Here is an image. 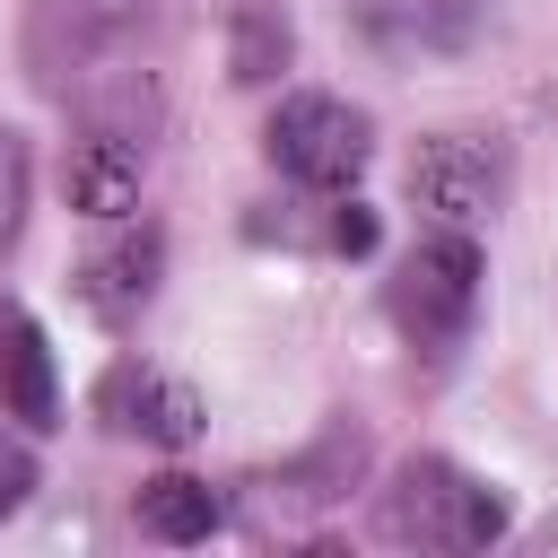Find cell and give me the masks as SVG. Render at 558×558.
<instances>
[{"instance_id": "obj_11", "label": "cell", "mask_w": 558, "mask_h": 558, "mask_svg": "<svg viewBox=\"0 0 558 558\" xmlns=\"http://www.w3.org/2000/svg\"><path fill=\"white\" fill-rule=\"evenodd\" d=\"M357 480H366V427L340 418V427H323L296 462L270 471V497H279V506H340Z\"/></svg>"}, {"instance_id": "obj_4", "label": "cell", "mask_w": 558, "mask_h": 558, "mask_svg": "<svg viewBox=\"0 0 558 558\" xmlns=\"http://www.w3.org/2000/svg\"><path fill=\"white\" fill-rule=\"evenodd\" d=\"M506 201V148L480 131H427L410 148V209L436 227H480Z\"/></svg>"}, {"instance_id": "obj_7", "label": "cell", "mask_w": 558, "mask_h": 558, "mask_svg": "<svg viewBox=\"0 0 558 558\" xmlns=\"http://www.w3.org/2000/svg\"><path fill=\"white\" fill-rule=\"evenodd\" d=\"M105 35H113V9L96 0H35L26 9V70L44 96H78L96 70H105Z\"/></svg>"}, {"instance_id": "obj_14", "label": "cell", "mask_w": 558, "mask_h": 558, "mask_svg": "<svg viewBox=\"0 0 558 558\" xmlns=\"http://www.w3.org/2000/svg\"><path fill=\"white\" fill-rule=\"evenodd\" d=\"M26 192H35V148H26V131L0 122V253H9L17 227H26Z\"/></svg>"}, {"instance_id": "obj_1", "label": "cell", "mask_w": 558, "mask_h": 558, "mask_svg": "<svg viewBox=\"0 0 558 558\" xmlns=\"http://www.w3.org/2000/svg\"><path fill=\"white\" fill-rule=\"evenodd\" d=\"M375 514H384V541H410V549H488L514 523V506L445 453H410Z\"/></svg>"}, {"instance_id": "obj_3", "label": "cell", "mask_w": 558, "mask_h": 558, "mask_svg": "<svg viewBox=\"0 0 558 558\" xmlns=\"http://www.w3.org/2000/svg\"><path fill=\"white\" fill-rule=\"evenodd\" d=\"M262 148H270V166H279L288 183H305V192H340V183L366 174V157H375V122H366V105H349V96H331V87H296V96L270 105Z\"/></svg>"}, {"instance_id": "obj_5", "label": "cell", "mask_w": 558, "mask_h": 558, "mask_svg": "<svg viewBox=\"0 0 558 558\" xmlns=\"http://www.w3.org/2000/svg\"><path fill=\"white\" fill-rule=\"evenodd\" d=\"M96 418L113 427V436H140V445H192L201 436V392L183 384V375H166V366H148V357H113L105 375H96Z\"/></svg>"}, {"instance_id": "obj_10", "label": "cell", "mask_w": 558, "mask_h": 558, "mask_svg": "<svg viewBox=\"0 0 558 558\" xmlns=\"http://www.w3.org/2000/svg\"><path fill=\"white\" fill-rule=\"evenodd\" d=\"M0 418H17V427H61L52 340H44L26 314H0Z\"/></svg>"}, {"instance_id": "obj_16", "label": "cell", "mask_w": 558, "mask_h": 558, "mask_svg": "<svg viewBox=\"0 0 558 558\" xmlns=\"http://www.w3.org/2000/svg\"><path fill=\"white\" fill-rule=\"evenodd\" d=\"M375 235H384V227H375L366 201H340V209L323 218V244H331V253H375Z\"/></svg>"}, {"instance_id": "obj_15", "label": "cell", "mask_w": 558, "mask_h": 558, "mask_svg": "<svg viewBox=\"0 0 558 558\" xmlns=\"http://www.w3.org/2000/svg\"><path fill=\"white\" fill-rule=\"evenodd\" d=\"M35 488H44V462H35V445L0 427V523H9V514H17Z\"/></svg>"}, {"instance_id": "obj_2", "label": "cell", "mask_w": 558, "mask_h": 558, "mask_svg": "<svg viewBox=\"0 0 558 558\" xmlns=\"http://www.w3.org/2000/svg\"><path fill=\"white\" fill-rule=\"evenodd\" d=\"M480 279H488V262H480L471 227H436V235L392 270V296H384V305H392V323H401L410 349L445 357V349H462L471 323H480Z\"/></svg>"}, {"instance_id": "obj_8", "label": "cell", "mask_w": 558, "mask_h": 558, "mask_svg": "<svg viewBox=\"0 0 558 558\" xmlns=\"http://www.w3.org/2000/svg\"><path fill=\"white\" fill-rule=\"evenodd\" d=\"M157 279H166V235L157 227H122L113 244H96L78 262V305L122 331V323H140V305L157 296Z\"/></svg>"}, {"instance_id": "obj_6", "label": "cell", "mask_w": 558, "mask_h": 558, "mask_svg": "<svg viewBox=\"0 0 558 558\" xmlns=\"http://www.w3.org/2000/svg\"><path fill=\"white\" fill-rule=\"evenodd\" d=\"M340 17L375 52L410 61V52H471L497 26V0H340Z\"/></svg>"}, {"instance_id": "obj_13", "label": "cell", "mask_w": 558, "mask_h": 558, "mask_svg": "<svg viewBox=\"0 0 558 558\" xmlns=\"http://www.w3.org/2000/svg\"><path fill=\"white\" fill-rule=\"evenodd\" d=\"M288 61H296V26H288L270 0H244V9L227 17V78H235V87H270Z\"/></svg>"}, {"instance_id": "obj_9", "label": "cell", "mask_w": 558, "mask_h": 558, "mask_svg": "<svg viewBox=\"0 0 558 558\" xmlns=\"http://www.w3.org/2000/svg\"><path fill=\"white\" fill-rule=\"evenodd\" d=\"M140 174H148V140H122V131H105V122H87L78 140H70V209H87V218H122L131 201H140Z\"/></svg>"}, {"instance_id": "obj_17", "label": "cell", "mask_w": 558, "mask_h": 558, "mask_svg": "<svg viewBox=\"0 0 558 558\" xmlns=\"http://www.w3.org/2000/svg\"><path fill=\"white\" fill-rule=\"evenodd\" d=\"M96 9H140V0H96Z\"/></svg>"}, {"instance_id": "obj_12", "label": "cell", "mask_w": 558, "mask_h": 558, "mask_svg": "<svg viewBox=\"0 0 558 558\" xmlns=\"http://www.w3.org/2000/svg\"><path fill=\"white\" fill-rule=\"evenodd\" d=\"M218 488L209 480H192V471H157L148 488H140V532L148 541H166V549H192V541H209L218 532Z\"/></svg>"}]
</instances>
